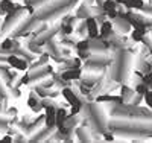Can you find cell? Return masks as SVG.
I'll use <instances>...</instances> for the list:
<instances>
[{"mask_svg": "<svg viewBox=\"0 0 152 143\" xmlns=\"http://www.w3.org/2000/svg\"><path fill=\"white\" fill-rule=\"evenodd\" d=\"M105 73V72H104ZM104 73H91V72H85L82 76H81V82L88 85V87H93L96 85L99 81L104 79Z\"/></svg>", "mask_w": 152, "mask_h": 143, "instance_id": "obj_9", "label": "cell"}, {"mask_svg": "<svg viewBox=\"0 0 152 143\" xmlns=\"http://www.w3.org/2000/svg\"><path fill=\"white\" fill-rule=\"evenodd\" d=\"M8 123H9V120H6V119H0V131H3V129H8Z\"/></svg>", "mask_w": 152, "mask_h": 143, "instance_id": "obj_36", "label": "cell"}, {"mask_svg": "<svg viewBox=\"0 0 152 143\" xmlns=\"http://www.w3.org/2000/svg\"><path fill=\"white\" fill-rule=\"evenodd\" d=\"M91 54H93L91 50H78V55H79V58H81L82 61L88 59V58L91 56Z\"/></svg>", "mask_w": 152, "mask_h": 143, "instance_id": "obj_31", "label": "cell"}, {"mask_svg": "<svg viewBox=\"0 0 152 143\" xmlns=\"http://www.w3.org/2000/svg\"><path fill=\"white\" fill-rule=\"evenodd\" d=\"M132 66V55L129 52H126L123 49L116 50V58L113 61V66L110 70V75L114 81L119 82H126L129 76V69Z\"/></svg>", "mask_w": 152, "mask_h": 143, "instance_id": "obj_1", "label": "cell"}, {"mask_svg": "<svg viewBox=\"0 0 152 143\" xmlns=\"http://www.w3.org/2000/svg\"><path fill=\"white\" fill-rule=\"evenodd\" d=\"M96 3H97L99 6H102V5L105 3V0H96Z\"/></svg>", "mask_w": 152, "mask_h": 143, "instance_id": "obj_39", "label": "cell"}, {"mask_svg": "<svg viewBox=\"0 0 152 143\" xmlns=\"http://www.w3.org/2000/svg\"><path fill=\"white\" fill-rule=\"evenodd\" d=\"M46 125V116H40V117H37L35 120H31V123L28 125L26 131H24V134L26 136H34L37 131H40V129Z\"/></svg>", "mask_w": 152, "mask_h": 143, "instance_id": "obj_10", "label": "cell"}, {"mask_svg": "<svg viewBox=\"0 0 152 143\" xmlns=\"http://www.w3.org/2000/svg\"><path fill=\"white\" fill-rule=\"evenodd\" d=\"M24 3L31 5V6H34V8H41V6H44L46 3H49V0H24Z\"/></svg>", "mask_w": 152, "mask_h": 143, "instance_id": "obj_28", "label": "cell"}, {"mask_svg": "<svg viewBox=\"0 0 152 143\" xmlns=\"http://www.w3.org/2000/svg\"><path fill=\"white\" fill-rule=\"evenodd\" d=\"M55 133V128H50V126H43L40 131H37L34 136L29 137V142H46V140H50L52 134Z\"/></svg>", "mask_w": 152, "mask_h": 143, "instance_id": "obj_8", "label": "cell"}, {"mask_svg": "<svg viewBox=\"0 0 152 143\" xmlns=\"http://www.w3.org/2000/svg\"><path fill=\"white\" fill-rule=\"evenodd\" d=\"M105 139H110V140H113L114 137H113V136H110V134H105Z\"/></svg>", "mask_w": 152, "mask_h": 143, "instance_id": "obj_40", "label": "cell"}, {"mask_svg": "<svg viewBox=\"0 0 152 143\" xmlns=\"http://www.w3.org/2000/svg\"><path fill=\"white\" fill-rule=\"evenodd\" d=\"M113 26H114V31H116L117 34H126V32H129L131 31V23L126 20L125 17H117L116 20H114V23H113Z\"/></svg>", "mask_w": 152, "mask_h": 143, "instance_id": "obj_11", "label": "cell"}, {"mask_svg": "<svg viewBox=\"0 0 152 143\" xmlns=\"http://www.w3.org/2000/svg\"><path fill=\"white\" fill-rule=\"evenodd\" d=\"M14 140H15V142H21V140H26V137H24V136H17Z\"/></svg>", "mask_w": 152, "mask_h": 143, "instance_id": "obj_38", "label": "cell"}, {"mask_svg": "<svg viewBox=\"0 0 152 143\" xmlns=\"http://www.w3.org/2000/svg\"><path fill=\"white\" fill-rule=\"evenodd\" d=\"M26 17H28V9L17 6L14 12H9V14L6 15V20H5V23L2 26V35H6L12 29H15L18 24H21V21Z\"/></svg>", "mask_w": 152, "mask_h": 143, "instance_id": "obj_2", "label": "cell"}, {"mask_svg": "<svg viewBox=\"0 0 152 143\" xmlns=\"http://www.w3.org/2000/svg\"><path fill=\"white\" fill-rule=\"evenodd\" d=\"M61 76L64 78L66 81H78L82 76V70H81V67H72L69 70L61 72Z\"/></svg>", "mask_w": 152, "mask_h": 143, "instance_id": "obj_16", "label": "cell"}, {"mask_svg": "<svg viewBox=\"0 0 152 143\" xmlns=\"http://www.w3.org/2000/svg\"><path fill=\"white\" fill-rule=\"evenodd\" d=\"M146 28H134V32H132V35H131V38H132V41L134 43H140V41H143V38L146 37Z\"/></svg>", "mask_w": 152, "mask_h": 143, "instance_id": "obj_22", "label": "cell"}, {"mask_svg": "<svg viewBox=\"0 0 152 143\" xmlns=\"http://www.w3.org/2000/svg\"><path fill=\"white\" fill-rule=\"evenodd\" d=\"M15 5L12 3V0H0V15L9 14V12L15 11Z\"/></svg>", "mask_w": 152, "mask_h": 143, "instance_id": "obj_20", "label": "cell"}, {"mask_svg": "<svg viewBox=\"0 0 152 143\" xmlns=\"http://www.w3.org/2000/svg\"><path fill=\"white\" fill-rule=\"evenodd\" d=\"M28 73H29V84H34V82L43 81L49 75H53V69H52V66L46 64V66H41L38 69H29Z\"/></svg>", "mask_w": 152, "mask_h": 143, "instance_id": "obj_4", "label": "cell"}, {"mask_svg": "<svg viewBox=\"0 0 152 143\" xmlns=\"http://www.w3.org/2000/svg\"><path fill=\"white\" fill-rule=\"evenodd\" d=\"M132 8L142 11L145 8V2H143V0H134V2H132Z\"/></svg>", "mask_w": 152, "mask_h": 143, "instance_id": "obj_34", "label": "cell"}, {"mask_svg": "<svg viewBox=\"0 0 152 143\" xmlns=\"http://www.w3.org/2000/svg\"><path fill=\"white\" fill-rule=\"evenodd\" d=\"M41 21H43V20L38 17V15H37V12H35V15H32V17H26V18L21 21V24L17 28V31L14 32V35H12V37H15V38L28 37L31 32H34V29H35Z\"/></svg>", "mask_w": 152, "mask_h": 143, "instance_id": "obj_3", "label": "cell"}, {"mask_svg": "<svg viewBox=\"0 0 152 143\" xmlns=\"http://www.w3.org/2000/svg\"><path fill=\"white\" fill-rule=\"evenodd\" d=\"M76 49H78V50H90V38L81 40L78 44H76Z\"/></svg>", "mask_w": 152, "mask_h": 143, "instance_id": "obj_29", "label": "cell"}, {"mask_svg": "<svg viewBox=\"0 0 152 143\" xmlns=\"http://www.w3.org/2000/svg\"><path fill=\"white\" fill-rule=\"evenodd\" d=\"M26 47H28L29 50H32L34 54H40V55L43 54V46H38V44H37V43H34L32 40L26 44Z\"/></svg>", "mask_w": 152, "mask_h": 143, "instance_id": "obj_27", "label": "cell"}, {"mask_svg": "<svg viewBox=\"0 0 152 143\" xmlns=\"http://www.w3.org/2000/svg\"><path fill=\"white\" fill-rule=\"evenodd\" d=\"M114 32V26L111 21L105 20L102 24H100V34H99V38H104V40H107V38Z\"/></svg>", "mask_w": 152, "mask_h": 143, "instance_id": "obj_18", "label": "cell"}, {"mask_svg": "<svg viewBox=\"0 0 152 143\" xmlns=\"http://www.w3.org/2000/svg\"><path fill=\"white\" fill-rule=\"evenodd\" d=\"M2 46V54H6V55H9V54H12L14 50H17V49H20L21 47V44L15 40V37H11V38H6V40L0 44Z\"/></svg>", "mask_w": 152, "mask_h": 143, "instance_id": "obj_12", "label": "cell"}, {"mask_svg": "<svg viewBox=\"0 0 152 143\" xmlns=\"http://www.w3.org/2000/svg\"><path fill=\"white\" fill-rule=\"evenodd\" d=\"M43 98H40L37 95V92H31V95H29V99H28V105L31 107V110L34 111V113H40L44 107H43V100H41Z\"/></svg>", "mask_w": 152, "mask_h": 143, "instance_id": "obj_13", "label": "cell"}, {"mask_svg": "<svg viewBox=\"0 0 152 143\" xmlns=\"http://www.w3.org/2000/svg\"><path fill=\"white\" fill-rule=\"evenodd\" d=\"M66 119H67V111L64 110V108H58L56 110V126L58 128H62L64 126V123H66Z\"/></svg>", "mask_w": 152, "mask_h": 143, "instance_id": "obj_23", "label": "cell"}, {"mask_svg": "<svg viewBox=\"0 0 152 143\" xmlns=\"http://www.w3.org/2000/svg\"><path fill=\"white\" fill-rule=\"evenodd\" d=\"M145 100H146V105H148L149 108H152V90H151V88L145 93Z\"/></svg>", "mask_w": 152, "mask_h": 143, "instance_id": "obj_33", "label": "cell"}, {"mask_svg": "<svg viewBox=\"0 0 152 143\" xmlns=\"http://www.w3.org/2000/svg\"><path fill=\"white\" fill-rule=\"evenodd\" d=\"M76 17L81 18V20H85L88 17H91V6L85 2L81 8H78V11H76Z\"/></svg>", "mask_w": 152, "mask_h": 143, "instance_id": "obj_21", "label": "cell"}, {"mask_svg": "<svg viewBox=\"0 0 152 143\" xmlns=\"http://www.w3.org/2000/svg\"><path fill=\"white\" fill-rule=\"evenodd\" d=\"M117 2L116 0H105V3L102 5V8H104V11H105V14L107 12H110V11H114V9H117Z\"/></svg>", "mask_w": 152, "mask_h": 143, "instance_id": "obj_26", "label": "cell"}, {"mask_svg": "<svg viewBox=\"0 0 152 143\" xmlns=\"http://www.w3.org/2000/svg\"><path fill=\"white\" fill-rule=\"evenodd\" d=\"M120 93H122L123 102H125V103H129V102L134 99V96H135L137 92H135V88H131V87H128V85H122Z\"/></svg>", "mask_w": 152, "mask_h": 143, "instance_id": "obj_19", "label": "cell"}, {"mask_svg": "<svg viewBox=\"0 0 152 143\" xmlns=\"http://www.w3.org/2000/svg\"><path fill=\"white\" fill-rule=\"evenodd\" d=\"M143 43L146 44V47L149 49L151 55H152V37H145V38H143Z\"/></svg>", "mask_w": 152, "mask_h": 143, "instance_id": "obj_35", "label": "cell"}, {"mask_svg": "<svg viewBox=\"0 0 152 143\" xmlns=\"http://www.w3.org/2000/svg\"><path fill=\"white\" fill-rule=\"evenodd\" d=\"M59 31H61V24H56V26H53V28H50V29H46V31L41 32L40 35L34 37L32 41L37 43L38 46H44L49 40H52V38H53L56 34H59Z\"/></svg>", "mask_w": 152, "mask_h": 143, "instance_id": "obj_6", "label": "cell"}, {"mask_svg": "<svg viewBox=\"0 0 152 143\" xmlns=\"http://www.w3.org/2000/svg\"><path fill=\"white\" fill-rule=\"evenodd\" d=\"M2 26H3V24H0V35H2Z\"/></svg>", "mask_w": 152, "mask_h": 143, "instance_id": "obj_41", "label": "cell"}, {"mask_svg": "<svg viewBox=\"0 0 152 143\" xmlns=\"http://www.w3.org/2000/svg\"><path fill=\"white\" fill-rule=\"evenodd\" d=\"M11 140H14V139H12L11 136H6V137L2 139V143H8V142H11Z\"/></svg>", "mask_w": 152, "mask_h": 143, "instance_id": "obj_37", "label": "cell"}, {"mask_svg": "<svg viewBox=\"0 0 152 143\" xmlns=\"http://www.w3.org/2000/svg\"><path fill=\"white\" fill-rule=\"evenodd\" d=\"M56 107H47L46 108V125L50 128H55L56 126Z\"/></svg>", "mask_w": 152, "mask_h": 143, "instance_id": "obj_17", "label": "cell"}, {"mask_svg": "<svg viewBox=\"0 0 152 143\" xmlns=\"http://www.w3.org/2000/svg\"><path fill=\"white\" fill-rule=\"evenodd\" d=\"M85 21H87L88 37H90V38H97L99 34H100V26L96 21V18L94 17H88V18H85Z\"/></svg>", "mask_w": 152, "mask_h": 143, "instance_id": "obj_15", "label": "cell"}, {"mask_svg": "<svg viewBox=\"0 0 152 143\" xmlns=\"http://www.w3.org/2000/svg\"><path fill=\"white\" fill-rule=\"evenodd\" d=\"M9 98V95L6 93V87H5V82L0 79V99H6Z\"/></svg>", "mask_w": 152, "mask_h": 143, "instance_id": "obj_32", "label": "cell"}, {"mask_svg": "<svg viewBox=\"0 0 152 143\" xmlns=\"http://www.w3.org/2000/svg\"><path fill=\"white\" fill-rule=\"evenodd\" d=\"M75 32L78 34L79 37H85V35L88 34V29H87V21H85V20H81V21H79V24L76 26Z\"/></svg>", "mask_w": 152, "mask_h": 143, "instance_id": "obj_25", "label": "cell"}, {"mask_svg": "<svg viewBox=\"0 0 152 143\" xmlns=\"http://www.w3.org/2000/svg\"><path fill=\"white\" fill-rule=\"evenodd\" d=\"M43 87H46V88H50V87H53L55 85V79H53V76L52 78H44V79H43V82H40Z\"/></svg>", "mask_w": 152, "mask_h": 143, "instance_id": "obj_30", "label": "cell"}, {"mask_svg": "<svg viewBox=\"0 0 152 143\" xmlns=\"http://www.w3.org/2000/svg\"><path fill=\"white\" fill-rule=\"evenodd\" d=\"M75 133H76L78 140H81V142H91V139H93L90 134H88V131H87L85 128H76Z\"/></svg>", "mask_w": 152, "mask_h": 143, "instance_id": "obj_24", "label": "cell"}, {"mask_svg": "<svg viewBox=\"0 0 152 143\" xmlns=\"http://www.w3.org/2000/svg\"><path fill=\"white\" fill-rule=\"evenodd\" d=\"M44 47H46V50L49 52V55H50V58L52 59H55L56 62H62L64 61V58H62V47H61V41H56V40H49L46 44H44Z\"/></svg>", "mask_w": 152, "mask_h": 143, "instance_id": "obj_5", "label": "cell"}, {"mask_svg": "<svg viewBox=\"0 0 152 143\" xmlns=\"http://www.w3.org/2000/svg\"><path fill=\"white\" fill-rule=\"evenodd\" d=\"M8 64L12 69H17V70H26L31 66V62L26 58H23L21 55H17V54H9L8 55Z\"/></svg>", "mask_w": 152, "mask_h": 143, "instance_id": "obj_7", "label": "cell"}, {"mask_svg": "<svg viewBox=\"0 0 152 143\" xmlns=\"http://www.w3.org/2000/svg\"><path fill=\"white\" fill-rule=\"evenodd\" d=\"M96 100L99 102V103H102V102H107V103H113L114 107H117V105H123V98H122V95L120 96H110L108 93H102V95H99L97 98H96Z\"/></svg>", "mask_w": 152, "mask_h": 143, "instance_id": "obj_14", "label": "cell"}]
</instances>
